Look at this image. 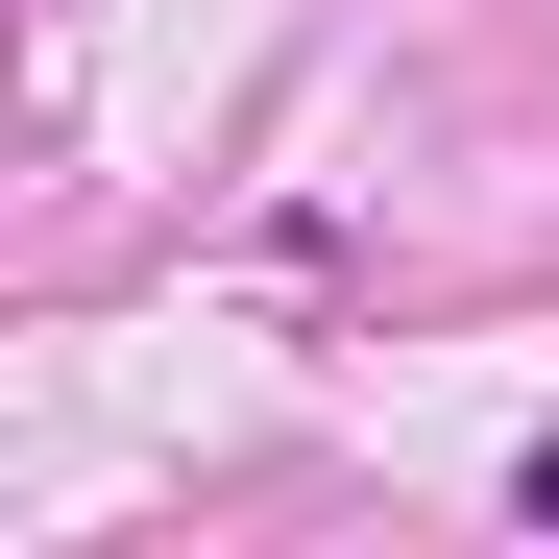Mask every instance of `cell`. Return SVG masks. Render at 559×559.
Here are the masks:
<instances>
[{
    "label": "cell",
    "instance_id": "obj_1",
    "mask_svg": "<svg viewBox=\"0 0 559 559\" xmlns=\"http://www.w3.org/2000/svg\"><path fill=\"white\" fill-rule=\"evenodd\" d=\"M511 511H535V535H559V438H535V462H511Z\"/></svg>",
    "mask_w": 559,
    "mask_h": 559
}]
</instances>
